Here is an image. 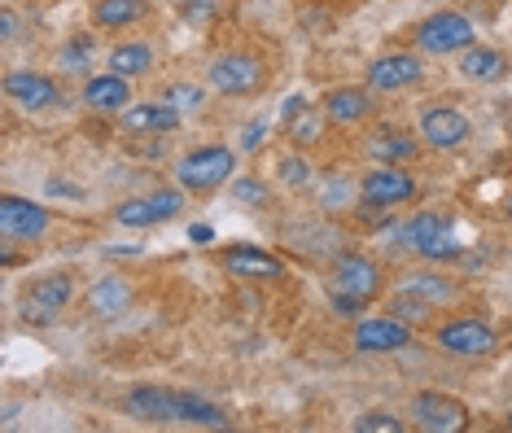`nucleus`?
<instances>
[{"label":"nucleus","instance_id":"obj_1","mask_svg":"<svg viewBox=\"0 0 512 433\" xmlns=\"http://www.w3.org/2000/svg\"><path fill=\"white\" fill-rule=\"evenodd\" d=\"M232 167H237L232 149H224V145H202V149H193V154L180 158L176 180H180V189H189V193H215L219 184H228Z\"/></svg>","mask_w":512,"mask_h":433},{"label":"nucleus","instance_id":"obj_2","mask_svg":"<svg viewBox=\"0 0 512 433\" xmlns=\"http://www.w3.org/2000/svg\"><path fill=\"white\" fill-rule=\"evenodd\" d=\"M473 40H477L473 22L464 14H451V9L429 14L421 27H416V44H421L425 53H464V49H473Z\"/></svg>","mask_w":512,"mask_h":433},{"label":"nucleus","instance_id":"obj_3","mask_svg":"<svg viewBox=\"0 0 512 433\" xmlns=\"http://www.w3.org/2000/svg\"><path fill=\"white\" fill-rule=\"evenodd\" d=\"M71 294H75V285H71V276H40L36 285L27 289V302H22V315H27L31 324H53L57 315H62L66 307H71Z\"/></svg>","mask_w":512,"mask_h":433},{"label":"nucleus","instance_id":"obj_4","mask_svg":"<svg viewBox=\"0 0 512 433\" xmlns=\"http://www.w3.org/2000/svg\"><path fill=\"white\" fill-rule=\"evenodd\" d=\"M412 416H416V425L429 429V433H460L464 425H469L464 403L451 399V394H434V390L416 394V399H412Z\"/></svg>","mask_w":512,"mask_h":433},{"label":"nucleus","instance_id":"obj_5","mask_svg":"<svg viewBox=\"0 0 512 433\" xmlns=\"http://www.w3.org/2000/svg\"><path fill=\"white\" fill-rule=\"evenodd\" d=\"M180 206H184L180 189H158L149 197H132V202H123L119 210H114V219H119L123 228H154V224H162V219L180 215Z\"/></svg>","mask_w":512,"mask_h":433},{"label":"nucleus","instance_id":"obj_6","mask_svg":"<svg viewBox=\"0 0 512 433\" xmlns=\"http://www.w3.org/2000/svg\"><path fill=\"white\" fill-rule=\"evenodd\" d=\"M359 193H364L368 206H399V202H412V197H416V180L407 171L394 167V162H381L377 171L364 175Z\"/></svg>","mask_w":512,"mask_h":433},{"label":"nucleus","instance_id":"obj_7","mask_svg":"<svg viewBox=\"0 0 512 433\" xmlns=\"http://www.w3.org/2000/svg\"><path fill=\"white\" fill-rule=\"evenodd\" d=\"M438 346L456 359H477V355H491L495 350V333L486 329L482 320H451L438 329Z\"/></svg>","mask_w":512,"mask_h":433},{"label":"nucleus","instance_id":"obj_8","mask_svg":"<svg viewBox=\"0 0 512 433\" xmlns=\"http://www.w3.org/2000/svg\"><path fill=\"white\" fill-rule=\"evenodd\" d=\"M49 228V210L31 206L22 197H0V237L5 241H36Z\"/></svg>","mask_w":512,"mask_h":433},{"label":"nucleus","instance_id":"obj_9","mask_svg":"<svg viewBox=\"0 0 512 433\" xmlns=\"http://www.w3.org/2000/svg\"><path fill=\"white\" fill-rule=\"evenodd\" d=\"M259 84H263V66L246 53H228L211 66V88L228 92V97H246V92H254Z\"/></svg>","mask_w":512,"mask_h":433},{"label":"nucleus","instance_id":"obj_10","mask_svg":"<svg viewBox=\"0 0 512 433\" xmlns=\"http://www.w3.org/2000/svg\"><path fill=\"white\" fill-rule=\"evenodd\" d=\"M407 342H412V329L399 315H377V320H364L355 329V346L364 355H390V350H403Z\"/></svg>","mask_w":512,"mask_h":433},{"label":"nucleus","instance_id":"obj_11","mask_svg":"<svg viewBox=\"0 0 512 433\" xmlns=\"http://www.w3.org/2000/svg\"><path fill=\"white\" fill-rule=\"evenodd\" d=\"M421 136H425V145H434V149H460L464 140L473 136V127L460 110L434 105V110H425V119H421Z\"/></svg>","mask_w":512,"mask_h":433},{"label":"nucleus","instance_id":"obj_12","mask_svg":"<svg viewBox=\"0 0 512 433\" xmlns=\"http://www.w3.org/2000/svg\"><path fill=\"white\" fill-rule=\"evenodd\" d=\"M119 123H123V132H132V136L171 132V127L180 123V110L171 101H141V105H127V110H119Z\"/></svg>","mask_w":512,"mask_h":433},{"label":"nucleus","instance_id":"obj_13","mask_svg":"<svg viewBox=\"0 0 512 433\" xmlns=\"http://www.w3.org/2000/svg\"><path fill=\"white\" fill-rule=\"evenodd\" d=\"M224 267L232 276H241V280H276V276H285V263L276 259V254L259 250V245H232V250H224Z\"/></svg>","mask_w":512,"mask_h":433},{"label":"nucleus","instance_id":"obj_14","mask_svg":"<svg viewBox=\"0 0 512 433\" xmlns=\"http://www.w3.org/2000/svg\"><path fill=\"white\" fill-rule=\"evenodd\" d=\"M5 92L9 101H18L22 110H44V105H53L62 92L49 75H36V70H9L5 75Z\"/></svg>","mask_w":512,"mask_h":433},{"label":"nucleus","instance_id":"obj_15","mask_svg":"<svg viewBox=\"0 0 512 433\" xmlns=\"http://www.w3.org/2000/svg\"><path fill=\"white\" fill-rule=\"evenodd\" d=\"M421 79V62L412 53H390V57H377L368 66V88L372 92H394V88H407Z\"/></svg>","mask_w":512,"mask_h":433},{"label":"nucleus","instance_id":"obj_16","mask_svg":"<svg viewBox=\"0 0 512 433\" xmlns=\"http://www.w3.org/2000/svg\"><path fill=\"white\" fill-rule=\"evenodd\" d=\"M337 289H346L355 298H372L381 289V267L364 254H342L337 259Z\"/></svg>","mask_w":512,"mask_h":433},{"label":"nucleus","instance_id":"obj_17","mask_svg":"<svg viewBox=\"0 0 512 433\" xmlns=\"http://www.w3.org/2000/svg\"><path fill=\"white\" fill-rule=\"evenodd\" d=\"M123 407H127V412H132L136 420H154V425H162V420H176V412H180V394L145 385V390H132V394H127Z\"/></svg>","mask_w":512,"mask_h":433},{"label":"nucleus","instance_id":"obj_18","mask_svg":"<svg viewBox=\"0 0 512 433\" xmlns=\"http://www.w3.org/2000/svg\"><path fill=\"white\" fill-rule=\"evenodd\" d=\"M324 114H329L333 123L351 127L372 114V92L368 88H337V92H329V101H324Z\"/></svg>","mask_w":512,"mask_h":433},{"label":"nucleus","instance_id":"obj_19","mask_svg":"<svg viewBox=\"0 0 512 433\" xmlns=\"http://www.w3.org/2000/svg\"><path fill=\"white\" fill-rule=\"evenodd\" d=\"M84 101L92 105V110H106V114H114V110H127V101H132V92H127V79L123 75H92L88 79V88H84Z\"/></svg>","mask_w":512,"mask_h":433},{"label":"nucleus","instance_id":"obj_20","mask_svg":"<svg viewBox=\"0 0 512 433\" xmlns=\"http://www.w3.org/2000/svg\"><path fill=\"white\" fill-rule=\"evenodd\" d=\"M368 154L399 167V162H407V158L416 154V140L407 136V132H399V127H377V132L368 136Z\"/></svg>","mask_w":512,"mask_h":433},{"label":"nucleus","instance_id":"obj_21","mask_svg":"<svg viewBox=\"0 0 512 433\" xmlns=\"http://www.w3.org/2000/svg\"><path fill=\"white\" fill-rule=\"evenodd\" d=\"M460 75L464 79H486V84H495V79L508 75V62H504V53H495V49H464Z\"/></svg>","mask_w":512,"mask_h":433},{"label":"nucleus","instance_id":"obj_22","mask_svg":"<svg viewBox=\"0 0 512 433\" xmlns=\"http://www.w3.org/2000/svg\"><path fill=\"white\" fill-rule=\"evenodd\" d=\"M92 18H97V27H106V31L132 27L136 18H145V0H97V5H92Z\"/></svg>","mask_w":512,"mask_h":433},{"label":"nucleus","instance_id":"obj_23","mask_svg":"<svg viewBox=\"0 0 512 433\" xmlns=\"http://www.w3.org/2000/svg\"><path fill=\"white\" fill-rule=\"evenodd\" d=\"M127 302H132V289H127L123 280H97L88 294V307L97 315H119V311H127Z\"/></svg>","mask_w":512,"mask_h":433},{"label":"nucleus","instance_id":"obj_24","mask_svg":"<svg viewBox=\"0 0 512 433\" xmlns=\"http://www.w3.org/2000/svg\"><path fill=\"white\" fill-rule=\"evenodd\" d=\"M149 66H154V49H149V44H119V49L110 53V70L123 79L145 75Z\"/></svg>","mask_w":512,"mask_h":433},{"label":"nucleus","instance_id":"obj_25","mask_svg":"<svg viewBox=\"0 0 512 433\" xmlns=\"http://www.w3.org/2000/svg\"><path fill=\"white\" fill-rule=\"evenodd\" d=\"M176 420H184V425H211V429H224V425H228V416L219 412L215 403L197 399V394H180V412H176Z\"/></svg>","mask_w":512,"mask_h":433},{"label":"nucleus","instance_id":"obj_26","mask_svg":"<svg viewBox=\"0 0 512 433\" xmlns=\"http://www.w3.org/2000/svg\"><path fill=\"white\" fill-rule=\"evenodd\" d=\"M390 315H399V320H407V324H425L429 320V298L416 294V289H403V294L390 302Z\"/></svg>","mask_w":512,"mask_h":433},{"label":"nucleus","instance_id":"obj_27","mask_svg":"<svg viewBox=\"0 0 512 433\" xmlns=\"http://www.w3.org/2000/svg\"><path fill=\"white\" fill-rule=\"evenodd\" d=\"M456 254H460V245L451 237V224H442L434 237L421 245V259H429V263H447V259H456Z\"/></svg>","mask_w":512,"mask_h":433},{"label":"nucleus","instance_id":"obj_28","mask_svg":"<svg viewBox=\"0 0 512 433\" xmlns=\"http://www.w3.org/2000/svg\"><path fill=\"white\" fill-rule=\"evenodd\" d=\"M285 132H289V140H294V145H311V140L320 136V119L307 110V105H302L298 114H289V119H285Z\"/></svg>","mask_w":512,"mask_h":433},{"label":"nucleus","instance_id":"obj_29","mask_svg":"<svg viewBox=\"0 0 512 433\" xmlns=\"http://www.w3.org/2000/svg\"><path fill=\"white\" fill-rule=\"evenodd\" d=\"M442 224H447V219H442V215H416L412 224L403 228V245H412V250L421 254V245H425L429 237H434V232H438Z\"/></svg>","mask_w":512,"mask_h":433},{"label":"nucleus","instance_id":"obj_30","mask_svg":"<svg viewBox=\"0 0 512 433\" xmlns=\"http://www.w3.org/2000/svg\"><path fill=\"white\" fill-rule=\"evenodd\" d=\"M355 433H403V420L390 412H364L355 420Z\"/></svg>","mask_w":512,"mask_h":433},{"label":"nucleus","instance_id":"obj_31","mask_svg":"<svg viewBox=\"0 0 512 433\" xmlns=\"http://www.w3.org/2000/svg\"><path fill=\"white\" fill-rule=\"evenodd\" d=\"M232 197H237L241 206H263L267 202V184L263 180H250V175H241V180L232 184Z\"/></svg>","mask_w":512,"mask_h":433},{"label":"nucleus","instance_id":"obj_32","mask_svg":"<svg viewBox=\"0 0 512 433\" xmlns=\"http://www.w3.org/2000/svg\"><path fill=\"white\" fill-rule=\"evenodd\" d=\"M167 101L176 105V110H193V105H202V88H193V84H176V88H167Z\"/></svg>","mask_w":512,"mask_h":433},{"label":"nucleus","instance_id":"obj_33","mask_svg":"<svg viewBox=\"0 0 512 433\" xmlns=\"http://www.w3.org/2000/svg\"><path fill=\"white\" fill-rule=\"evenodd\" d=\"M407 289H416V294H425V298H451V285H442V280H434V276L407 280Z\"/></svg>","mask_w":512,"mask_h":433},{"label":"nucleus","instance_id":"obj_34","mask_svg":"<svg viewBox=\"0 0 512 433\" xmlns=\"http://www.w3.org/2000/svg\"><path fill=\"white\" fill-rule=\"evenodd\" d=\"M364 302L368 298H355V294H346V289H337V294H333V311L337 315H359V311H364Z\"/></svg>","mask_w":512,"mask_h":433},{"label":"nucleus","instance_id":"obj_35","mask_svg":"<svg viewBox=\"0 0 512 433\" xmlns=\"http://www.w3.org/2000/svg\"><path fill=\"white\" fill-rule=\"evenodd\" d=\"M281 175H285V184H307V167H302L298 158H285V167H281Z\"/></svg>","mask_w":512,"mask_h":433},{"label":"nucleus","instance_id":"obj_36","mask_svg":"<svg viewBox=\"0 0 512 433\" xmlns=\"http://www.w3.org/2000/svg\"><path fill=\"white\" fill-rule=\"evenodd\" d=\"M189 241H197V245H211V241H215V228L193 224V228H189Z\"/></svg>","mask_w":512,"mask_h":433},{"label":"nucleus","instance_id":"obj_37","mask_svg":"<svg viewBox=\"0 0 512 433\" xmlns=\"http://www.w3.org/2000/svg\"><path fill=\"white\" fill-rule=\"evenodd\" d=\"M263 132H267V123H254L250 132H246V154H250V149H259V145H263Z\"/></svg>","mask_w":512,"mask_h":433},{"label":"nucleus","instance_id":"obj_38","mask_svg":"<svg viewBox=\"0 0 512 433\" xmlns=\"http://www.w3.org/2000/svg\"><path fill=\"white\" fill-rule=\"evenodd\" d=\"M0 27H5V31H0V35H5V40H14V27H18V18L9 14V9H5V14H0Z\"/></svg>","mask_w":512,"mask_h":433},{"label":"nucleus","instance_id":"obj_39","mask_svg":"<svg viewBox=\"0 0 512 433\" xmlns=\"http://www.w3.org/2000/svg\"><path fill=\"white\" fill-rule=\"evenodd\" d=\"M184 5H193V14H211V0H184Z\"/></svg>","mask_w":512,"mask_h":433},{"label":"nucleus","instance_id":"obj_40","mask_svg":"<svg viewBox=\"0 0 512 433\" xmlns=\"http://www.w3.org/2000/svg\"><path fill=\"white\" fill-rule=\"evenodd\" d=\"M508 219H512V202H508Z\"/></svg>","mask_w":512,"mask_h":433}]
</instances>
